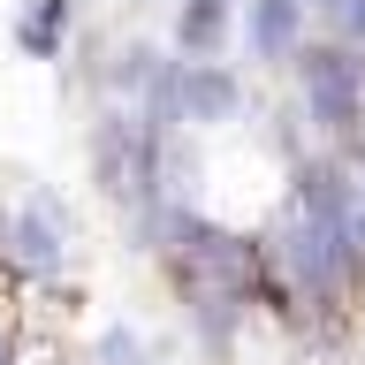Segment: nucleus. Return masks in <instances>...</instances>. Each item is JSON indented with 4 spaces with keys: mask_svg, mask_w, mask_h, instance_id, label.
<instances>
[{
    "mask_svg": "<svg viewBox=\"0 0 365 365\" xmlns=\"http://www.w3.org/2000/svg\"><path fill=\"white\" fill-rule=\"evenodd\" d=\"M153 160H160V130L137 107H99L91 122V175L114 205H145L153 198Z\"/></svg>",
    "mask_w": 365,
    "mask_h": 365,
    "instance_id": "nucleus-1",
    "label": "nucleus"
},
{
    "mask_svg": "<svg viewBox=\"0 0 365 365\" xmlns=\"http://www.w3.org/2000/svg\"><path fill=\"white\" fill-rule=\"evenodd\" d=\"M289 68H297V99H304V114H312L327 137H342V130L365 122V61L350 53V46H304Z\"/></svg>",
    "mask_w": 365,
    "mask_h": 365,
    "instance_id": "nucleus-2",
    "label": "nucleus"
},
{
    "mask_svg": "<svg viewBox=\"0 0 365 365\" xmlns=\"http://www.w3.org/2000/svg\"><path fill=\"white\" fill-rule=\"evenodd\" d=\"M8 259H16L31 282H53V274L68 267V205H61V190H23V205L8 213Z\"/></svg>",
    "mask_w": 365,
    "mask_h": 365,
    "instance_id": "nucleus-3",
    "label": "nucleus"
},
{
    "mask_svg": "<svg viewBox=\"0 0 365 365\" xmlns=\"http://www.w3.org/2000/svg\"><path fill=\"white\" fill-rule=\"evenodd\" d=\"M236 107H244V84H236L221 61H182V84H175L182 130H213V122H228Z\"/></svg>",
    "mask_w": 365,
    "mask_h": 365,
    "instance_id": "nucleus-4",
    "label": "nucleus"
},
{
    "mask_svg": "<svg viewBox=\"0 0 365 365\" xmlns=\"http://www.w3.org/2000/svg\"><path fill=\"white\" fill-rule=\"evenodd\" d=\"M251 8V53H259V61H297V53H304V8H312V0H244Z\"/></svg>",
    "mask_w": 365,
    "mask_h": 365,
    "instance_id": "nucleus-5",
    "label": "nucleus"
},
{
    "mask_svg": "<svg viewBox=\"0 0 365 365\" xmlns=\"http://www.w3.org/2000/svg\"><path fill=\"white\" fill-rule=\"evenodd\" d=\"M228 16H236V0H182V16H175V46H182V61H221V46H228Z\"/></svg>",
    "mask_w": 365,
    "mask_h": 365,
    "instance_id": "nucleus-6",
    "label": "nucleus"
},
{
    "mask_svg": "<svg viewBox=\"0 0 365 365\" xmlns=\"http://www.w3.org/2000/svg\"><path fill=\"white\" fill-rule=\"evenodd\" d=\"M68 8H76V0H23V16H16V46L31 53V61H61Z\"/></svg>",
    "mask_w": 365,
    "mask_h": 365,
    "instance_id": "nucleus-7",
    "label": "nucleus"
},
{
    "mask_svg": "<svg viewBox=\"0 0 365 365\" xmlns=\"http://www.w3.org/2000/svg\"><path fill=\"white\" fill-rule=\"evenodd\" d=\"M91 365H153V358H145V335L114 319L107 335H99V350H91Z\"/></svg>",
    "mask_w": 365,
    "mask_h": 365,
    "instance_id": "nucleus-8",
    "label": "nucleus"
},
{
    "mask_svg": "<svg viewBox=\"0 0 365 365\" xmlns=\"http://www.w3.org/2000/svg\"><path fill=\"white\" fill-rule=\"evenodd\" d=\"M327 16H335L342 31H350V38H365V0H335V8H327Z\"/></svg>",
    "mask_w": 365,
    "mask_h": 365,
    "instance_id": "nucleus-9",
    "label": "nucleus"
},
{
    "mask_svg": "<svg viewBox=\"0 0 365 365\" xmlns=\"http://www.w3.org/2000/svg\"><path fill=\"white\" fill-rule=\"evenodd\" d=\"M0 365H16V335L8 327H0Z\"/></svg>",
    "mask_w": 365,
    "mask_h": 365,
    "instance_id": "nucleus-10",
    "label": "nucleus"
},
{
    "mask_svg": "<svg viewBox=\"0 0 365 365\" xmlns=\"http://www.w3.org/2000/svg\"><path fill=\"white\" fill-rule=\"evenodd\" d=\"M0 236H8V221H0Z\"/></svg>",
    "mask_w": 365,
    "mask_h": 365,
    "instance_id": "nucleus-11",
    "label": "nucleus"
}]
</instances>
